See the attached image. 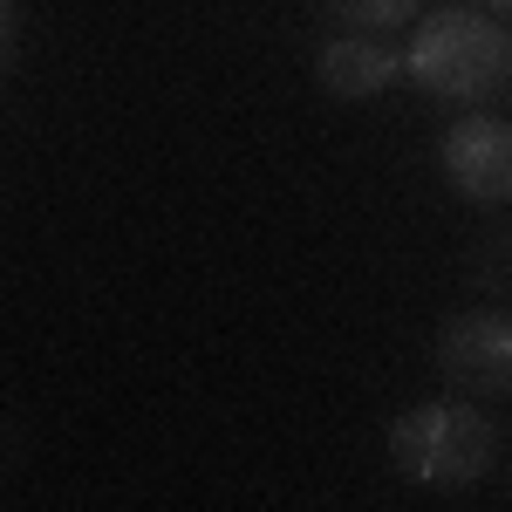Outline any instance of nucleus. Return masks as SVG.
<instances>
[{
    "mask_svg": "<svg viewBox=\"0 0 512 512\" xmlns=\"http://www.w3.org/2000/svg\"><path fill=\"white\" fill-rule=\"evenodd\" d=\"M390 465L403 485L465 492L499 465V424L472 403H417L390 424Z\"/></svg>",
    "mask_w": 512,
    "mask_h": 512,
    "instance_id": "f257e3e1",
    "label": "nucleus"
},
{
    "mask_svg": "<svg viewBox=\"0 0 512 512\" xmlns=\"http://www.w3.org/2000/svg\"><path fill=\"white\" fill-rule=\"evenodd\" d=\"M403 69L417 76V89H431L444 103H485L512 82V35L472 7H444L417 28Z\"/></svg>",
    "mask_w": 512,
    "mask_h": 512,
    "instance_id": "f03ea898",
    "label": "nucleus"
},
{
    "mask_svg": "<svg viewBox=\"0 0 512 512\" xmlns=\"http://www.w3.org/2000/svg\"><path fill=\"white\" fill-rule=\"evenodd\" d=\"M437 376L458 396H512V308H465L444 321Z\"/></svg>",
    "mask_w": 512,
    "mask_h": 512,
    "instance_id": "7ed1b4c3",
    "label": "nucleus"
},
{
    "mask_svg": "<svg viewBox=\"0 0 512 512\" xmlns=\"http://www.w3.org/2000/svg\"><path fill=\"white\" fill-rule=\"evenodd\" d=\"M444 178L472 205H512V123L506 117H458L444 130Z\"/></svg>",
    "mask_w": 512,
    "mask_h": 512,
    "instance_id": "20e7f679",
    "label": "nucleus"
},
{
    "mask_svg": "<svg viewBox=\"0 0 512 512\" xmlns=\"http://www.w3.org/2000/svg\"><path fill=\"white\" fill-rule=\"evenodd\" d=\"M315 76L328 96H342V103H362V96H383L396 76H403V55H396L390 41L362 35V28H349V35H335L328 48H321Z\"/></svg>",
    "mask_w": 512,
    "mask_h": 512,
    "instance_id": "39448f33",
    "label": "nucleus"
},
{
    "mask_svg": "<svg viewBox=\"0 0 512 512\" xmlns=\"http://www.w3.org/2000/svg\"><path fill=\"white\" fill-rule=\"evenodd\" d=\"M328 7H335V21H349L362 35H383V28L417 14V0H328Z\"/></svg>",
    "mask_w": 512,
    "mask_h": 512,
    "instance_id": "423d86ee",
    "label": "nucleus"
},
{
    "mask_svg": "<svg viewBox=\"0 0 512 512\" xmlns=\"http://www.w3.org/2000/svg\"><path fill=\"white\" fill-rule=\"evenodd\" d=\"M485 280H492V287H512V233L492 239V253H485Z\"/></svg>",
    "mask_w": 512,
    "mask_h": 512,
    "instance_id": "0eeeda50",
    "label": "nucleus"
},
{
    "mask_svg": "<svg viewBox=\"0 0 512 512\" xmlns=\"http://www.w3.org/2000/svg\"><path fill=\"white\" fill-rule=\"evenodd\" d=\"M7 48H14V0H0V62H7Z\"/></svg>",
    "mask_w": 512,
    "mask_h": 512,
    "instance_id": "6e6552de",
    "label": "nucleus"
},
{
    "mask_svg": "<svg viewBox=\"0 0 512 512\" xmlns=\"http://www.w3.org/2000/svg\"><path fill=\"white\" fill-rule=\"evenodd\" d=\"M478 14H512V0H478Z\"/></svg>",
    "mask_w": 512,
    "mask_h": 512,
    "instance_id": "1a4fd4ad",
    "label": "nucleus"
}]
</instances>
